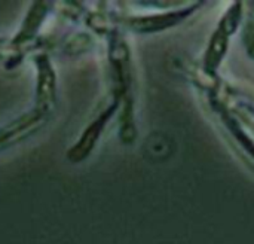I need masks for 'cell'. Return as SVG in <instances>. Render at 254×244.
<instances>
[{"label":"cell","mask_w":254,"mask_h":244,"mask_svg":"<svg viewBox=\"0 0 254 244\" xmlns=\"http://www.w3.org/2000/svg\"><path fill=\"white\" fill-rule=\"evenodd\" d=\"M118 107V101H115L110 107H107L86 130L85 133L80 136V139L74 143V146L67 152V160L70 163H80L83 160H86V157L91 154V151L94 149L98 137L101 136L103 128L106 127L109 118L115 113Z\"/></svg>","instance_id":"obj_2"},{"label":"cell","mask_w":254,"mask_h":244,"mask_svg":"<svg viewBox=\"0 0 254 244\" xmlns=\"http://www.w3.org/2000/svg\"><path fill=\"white\" fill-rule=\"evenodd\" d=\"M34 64L37 70L34 95L36 104L25 113L0 127V152L31 137L54 116L58 98L54 67L46 54H37L34 57Z\"/></svg>","instance_id":"obj_1"},{"label":"cell","mask_w":254,"mask_h":244,"mask_svg":"<svg viewBox=\"0 0 254 244\" xmlns=\"http://www.w3.org/2000/svg\"><path fill=\"white\" fill-rule=\"evenodd\" d=\"M192 10V7L186 12H179V13H167L162 16H152V18H141V19H134V28L141 30V31H152V30H158V28H164L168 27L170 24H176L179 22L182 18L186 16V13H189Z\"/></svg>","instance_id":"obj_4"},{"label":"cell","mask_w":254,"mask_h":244,"mask_svg":"<svg viewBox=\"0 0 254 244\" xmlns=\"http://www.w3.org/2000/svg\"><path fill=\"white\" fill-rule=\"evenodd\" d=\"M238 19H240V4H235L225 15V18L220 22L219 30L213 36L210 49L205 57V64L208 69H214V67H217V64H220V60L225 55V51L228 46V37L231 33L235 31Z\"/></svg>","instance_id":"obj_3"}]
</instances>
